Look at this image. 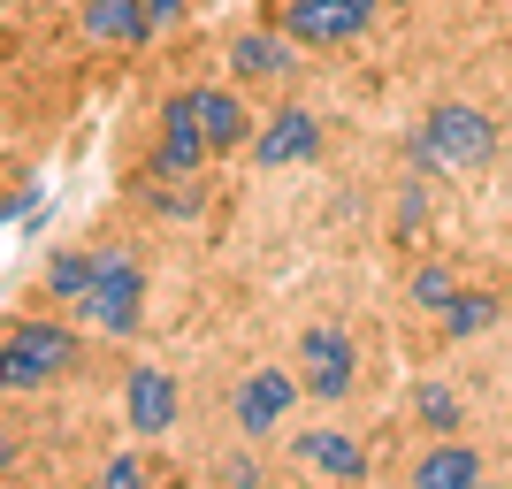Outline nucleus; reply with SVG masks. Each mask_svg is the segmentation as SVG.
I'll return each mask as SVG.
<instances>
[{"instance_id":"1","label":"nucleus","mask_w":512,"mask_h":489,"mask_svg":"<svg viewBox=\"0 0 512 489\" xmlns=\"http://www.w3.org/2000/svg\"><path fill=\"white\" fill-rule=\"evenodd\" d=\"M490 153H497V123L482 107H467V100L428 107V123L413 130V161L436 169V176H467V169H482Z\"/></svg>"},{"instance_id":"2","label":"nucleus","mask_w":512,"mask_h":489,"mask_svg":"<svg viewBox=\"0 0 512 489\" xmlns=\"http://www.w3.org/2000/svg\"><path fill=\"white\" fill-rule=\"evenodd\" d=\"M77 360H85L77 329H62V321H16L0 337V390H46L62 375H77Z\"/></svg>"},{"instance_id":"3","label":"nucleus","mask_w":512,"mask_h":489,"mask_svg":"<svg viewBox=\"0 0 512 489\" xmlns=\"http://www.w3.org/2000/svg\"><path fill=\"white\" fill-rule=\"evenodd\" d=\"M77 306H85L100 329L130 337V329H138V314H146V268H138L130 253H115V245H100V253H92V291L77 298Z\"/></svg>"},{"instance_id":"4","label":"nucleus","mask_w":512,"mask_h":489,"mask_svg":"<svg viewBox=\"0 0 512 489\" xmlns=\"http://www.w3.org/2000/svg\"><path fill=\"white\" fill-rule=\"evenodd\" d=\"M375 0H276V31L291 46H344L360 39Z\"/></svg>"},{"instance_id":"5","label":"nucleus","mask_w":512,"mask_h":489,"mask_svg":"<svg viewBox=\"0 0 512 489\" xmlns=\"http://www.w3.org/2000/svg\"><path fill=\"white\" fill-rule=\"evenodd\" d=\"M352 375H360V352H352V337L344 329H329V321H314L299 337V383L314 390L321 405H337L344 390H352Z\"/></svg>"},{"instance_id":"6","label":"nucleus","mask_w":512,"mask_h":489,"mask_svg":"<svg viewBox=\"0 0 512 489\" xmlns=\"http://www.w3.org/2000/svg\"><path fill=\"white\" fill-rule=\"evenodd\" d=\"M207 161H214V146H207V130H199L192 92H184V100L161 107V153H153V169H146V176H199Z\"/></svg>"},{"instance_id":"7","label":"nucleus","mask_w":512,"mask_h":489,"mask_svg":"<svg viewBox=\"0 0 512 489\" xmlns=\"http://www.w3.org/2000/svg\"><path fill=\"white\" fill-rule=\"evenodd\" d=\"M321 153V123L306 107H276L268 123L253 130V161L260 169H291V161H314Z\"/></svg>"},{"instance_id":"8","label":"nucleus","mask_w":512,"mask_h":489,"mask_svg":"<svg viewBox=\"0 0 512 489\" xmlns=\"http://www.w3.org/2000/svg\"><path fill=\"white\" fill-rule=\"evenodd\" d=\"M77 23H85L92 46H123V54H138V46L161 31L146 0H85V8H77Z\"/></svg>"},{"instance_id":"9","label":"nucleus","mask_w":512,"mask_h":489,"mask_svg":"<svg viewBox=\"0 0 512 489\" xmlns=\"http://www.w3.org/2000/svg\"><path fill=\"white\" fill-rule=\"evenodd\" d=\"M192 107H199V130H207V146H214V153L253 146V107L237 100V85H199Z\"/></svg>"},{"instance_id":"10","label":"nucleus","mask_w":512,"mask_h":489,"mask_svg":"<svg viewBox=\"0 0 512 489\" xmlns=\"http://www.w3.org/2000/svg\"><path fill=\"white\" fill-rule=\"evenodd\" d=\"M291 398H299V383H291L283 367H253L245 390H237V428H245V436H268V428L291 413Z\"/></svg>"},{"instance_id":"11","label":"nucleus","mask_w":512,"mask_h":489,"mask_svg":"<svg viewBox=\"0 0 512 489\" xmlns=\"http://www.w3.org/2000/svg\"><path fill=\"white\" fill-rule=\"evenodd\" d=\"M123 413H130V428H138V436H169V428H176V383L161 375V367H130Z\"/></svg>"},{"instance_id":"12","label":"nucleus","mask_w":512,"mask_h":489,"mask_svg":"<svg viewBox=\"0 0 512 489\" xmlns=\"http://www.w3.org/2000/svg\"><path fill=\"white\" fill-rule=\"evenodd\" d=\"M283 69H291V39H283V31H245V39H230V77L237 85H276Z\"/></svg>"},{"instance_id":"13","label":"nucleus","mask_w":512,"mask_h":489,"mask_svg":"<svg viewBox=\"0 0 512 489\" xmlns=\"http://www.w3.org/2000/svg\"><path fill=\"white\" fill-rule=\"evenodd\" d=\"M299 459L321 474H337V482H367V451L352 444V436H329V428H314V436H299Z\"/></svg>"},{"instance_id":"14","label":"nucleus","mask_w":512,"mask_h":489,"mask_svg":"<svg viewBox=\"0 0 512 489\" xmlns=\"http://www.w3.org/2000/svg\"><path fill=\"white\" fill-rule=\"evenodd\" d=\"M413 482H421V489H467V482H482V451H467V444L428 451L421 467H413Z\"/></svg>"},{"instance_id":"15","label":"nucleus","mask_w":512,"mask_h":489,"mask_svg":"<svg viewBox=\"0 0 512 489\" xmlns=\"http://www.w3.org/2000/svg\"><path fill=\"white\" fill-rule=\"evenodd\" d=\"M46 291L77 306V298L92 291V253H54V260H46Z\"/></svg>"},{"instance_id":"16","label":"nucleus","mask_w":512,"mask_h":489,"mask_svg":"<svg viewBox=\"0 0 512 489\" xmlns=\"http://www.w3.org/2000/svg\"><path fill=\"white\" fill-rule=\"evenodd\" d=\"M490 321H497L490 298H482V291H459V298L444 306V337H474V329H490Z\"/></svg>"},{"instance_id":"17","label":"nucleus","mask_w":512,"mask_h":489,"mask_svg":"<svg viewBox=\"0 0 512 489\" xmlns=\"http://www.w3.org/2000/svg\"><path fill=\"white\" fill-rule=\"evenodd\" d=\"M413 413H421L436 436H451V428H459V398H451L444 383H421V390H413Z\"/></svg>"},{"instance_id":"18","label":"nucleus","mask_w":512,"mask_h":489,"mask_svg":"<svg viewBox=\"0 0 512 489\" xmlns=\"http://www.w3.org/2000/svg\"><path fill=\"white\" fill-rule=\"evenodd\" d=\"M451 298H459V283H451V268H436V260H428L421 276H413V306H428V314H444Z\"/></svg>"},{"instance_id":"19","label":"nucleus","mask_w":512,"mask_h":489,"mask_svg":"<svg viewBox=\"0 0 512 489\" xmlns=\"http://www.w3.org/2000/svg\"><path fill=\"white\" fill-rule=\"evenodd\" d=\"M138 474H146V467H138L130 451H123V459H107V482H115V489H130V482H138Z\"/></svg>"},{"instance_id":"20","label":"nucleus","mask_w":512,"mask_h":489,"mask_svg":"<svg viewBox=\"0 0 512 489\" xmlns=\"http://www.w3.org/2000/svg\"><path fill=\"white\" fill-rule=\"evenodd\" d=\"M146 8H153V23H176L184 8H192V0H146Z\"/></svg>"},{"instance_id":"21","label":"nucleus","mask_w":512,"mask_h":489,"mask_svg":"<svg viewBox=\"0 0 512 489\" xmlns=\"http://www.w3.org/2000/svg\"><path fill=\"white\" fill-rule=\"evenodd\" d=\"M8 459H16V436H8V428H0V467H8Z\"/></svg>"}]
</instances>
